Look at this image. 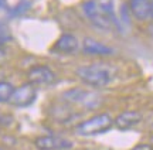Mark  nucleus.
Wrapping results in <instances>:
<instances>
[{"label":"nucleus","instance_id":"12","mask_svg":"<svg viewBox=\"0 0 153 150\" xmlns=\"http://www.w3.org/2000/svg\"><path fill=\"white\" fill-rule=\"evenodd\" d=\"M13 92H14L13 83L7 82V81H0V103L9 102Z\"/></svg>","mask_w":153,"mask_h":150},{"label":"nucleus","instance_id":"18","mask_svg":"<svg viewBox=\"0 0 153 150\" xmlns=\"http://www.w3.org/2000/svg\"><path fill=\"white\" fill-rule=\"evenodd\" d=\"M0 33H1V26H0Z\"/></svg>","mask_w":153,"mask_h":150},{"label":"nucleus","instance_id":"11","mask_svg":"<svg viewBox=\"0 0 153 150\" xmlns=\"http://www.w3.org/2000/svg\"><path fill=\"white\" fill-rule=\"evenodd\" d=\"M78 48H79V41L74 34L70 33L61 34L60 38L54 44V50L61 54H74Z\"/></svg>","mask_w":153,"mask_h":150},{"label":"nucleus","instance_id":"2","mask_svg":"<svg viewBox=\"0 0 153 150\" xmlns=\"http://www.w3.org/2000/svg\"><path fill=\"white\" fill-rule=\"evenodd\" d=\"M82 10L88 20L101 30H109L115 21V14L111 3H99L97 0H87L82 3Z\"/></svg>","mask_w":153,"mask_h":150},{"label":"nucleus","instance_id":"4","mask_svg":"<svg viewBox=\"0 0 153 150\" xmlns=\"http://www.w3.org/2000/svg\"><path fill=\"white\" fill-rule=\"evenodd\" d=\"M62 98L70 103L81 105L87 109H94V108L101 105V102H102V98L99 94H97L95 91H89V89L84 88L68 89L62 94Z\"/></svg>","mask_w":153,"mask_h":150},{"label":"nucleus","instance_id":"10","mask_svg":"<svg viewBox=\"0 0 153 150\" xmlns=\"http://www.w3.org/2000/svg\"><path fill=\"white\" fill-rule=\"evenodd\" d=\"M82 51L84 54L87 55H99V57H105V55H112L114 54V50L108 47V45L99 43L94 38H84L82 41Z\"/></svg>","mask_w":153,"mask_h":150},{"label":"nucleus","instance_id":"15","mask_svg":"<svg viewBox=\"0 0 153 150\" xmlns=\"http://www.w3.org/2000/svg\"><path fill=\"white\" fill-rule=\"evenodd\" d=\"M6 57H7V50H6L4 47L0 44V64L6 60Z\"/></svg>","mask_w":153,"mask_h":150},{"label":"nucleus","instance_id":"1","mask_svg":"<svg viewBox=\"0 0 153 150\" xmlns=\"http://www.w3.org/2000/svg\"><path fill=\"white\" fill-rule=\"evenodd\" d=\"M75 74L85 85H89L94 88L108 86L112 81V77H114L111 67L106 64H102V62H95V64L78 67L75 69Z\"/></svg>","mask_w":153,"mask_h":150},{"label":"nucleus","instance_id":"5","mask_svg":"<svg viewBox=\"0 0 153 150\" xmlns=\"http://www.w3.org/2000/svg\"><path fill=\"white\" fill-rule=\"evenodd\" d=\"M27 81L34 86H47L57 81L55 72L47 65H36L27 72Z\"/></svg>","mask_w":153,"mask_h":150},{"label":"nucleus","instance_id":"14","mask_svg":"<svg viewBox=\"0 0 153 150\" xmlns=\"http://www.w3.org/2000/svg\"><path fill=\"white\" fill-rule=\"evenodd\" d=\"M131 150H153L152 145H146V143H142V145H136L133 149Z\"/></svg>","mask_w":153,"mask_h":150},{"label":"nucleus","instance_id":"17","mask_svg":"<svg viewBox=\"0 0 153 150\" xmlns=\"http://www.w3.org/2000/svg\"><path fill=\"white\" fill-rule=\"evenodd\" d=\"M152 16H153V1H152Z\"/></svg>","mask_w":153,"mask_h":150},{"label":"nucleus","instance_id":"3","mask_svg":"<svg viewBox=\"0 0 153 150\" xmlns=\"http://www.w3.org/2000/svg\"><path fill=\"white\" fill-rule=\"evenodd\" d=\"M114 126V119L109 113H99L81 122L75 128V132L79 136H94L105 133Z\"/></svg>","mask_w":153,"mask_h":150},{"label":"nucleus","instance_id":"7","mask_svg":"<svg viewBox=\"0 0 153 150\" xmlns=\"http://www.w3.org/2000/svg\"><path fill=\"white\" fill-rule=\"evenodd\" d=\"M34 146L38 150H67L72 147V142L60 136H40L34 140Z\"/></svg>","mask_w":153,"mask_h":150},{"label":"nucleus","instance_id":"13","mask_svg":"<svg viewBox=\"0 0 153 150\" xmlns=\"http://www.w3.org/2000/svg\"><path fill=\"white\" fill-rule=\"evenodd\" d=\"M28 6H30V3H27V1H22L19 6H16V9L11 11L13 14H17V13H22V11H26L28 9Z\"/></svg>","mask_w":153,"mask_h":150},{"label":"nucleus","instance_id":"6","mask_svg":"<svg viewBox=\"0 0 153 150\" xmlns=\"http://www.w3.org/2000/svg\"><path fill=\"white\" fill-rule=\"evenodd\" d=\"M36 96H37L36 86L27 82L20 85L19 88H14V92L11 95L9 103L11 106H16V108H26L36 100Z\"/></svg>","mask_w":153,"mask_h":150},{"label":"nucleus","instance_id":"8","mask_svg":"<svg viewBox=\"0 0 153 150\" xmlns=\"http://www.w3.org/2000/svg\"><path fill=\"white\" fill-rule=\"evenodd\" d=\"M143 120V115L137 111H125L114 119V125L119 130H129Z\"/></svg>","mask_w":153,"mask_h":150},{"label":"nucleus","instance_id":"9","mask_svg":"<svg viewBox=\"0 0 153 150\" xmlns=\"http://www.w3.org/2000/svg\"><path fill=\"white\" fill-rule=\"evenodd\" d=\"M129 10L139 21H146L152 16V0H129Z\"/></svg>","mask_w":153,"mask_h":150},{"label":"nucleus","instance_id":"16","mask_svg":"<svg viewBox=\"0 0 153 150\" xmlns=\"http://www.w3.org/2000/svg\"><path fill=\"white\" fill-rule=\"evenodd\" d=\"M6 6V0H0V9H3Z\"/></svg>","mask_w":153,"mask_h":150}]
</instances>
